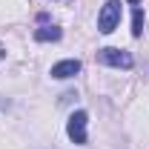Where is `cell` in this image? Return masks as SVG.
Returning a JSON list of instances; mask_svg holds the SVG:
<instances>
[{
	"label": "cell",
	"instance_id": "cell-2",
	"mask_svg": "<svg viewBox=\"0 0 149 149\" xmlns=\"http://www.w3.org/2000/svg\"><path fill=\"white\" fill-rule=\"evenodd\" d=\"M97 60L106 63V66H118V69H132V55L123 52V49H115V46H106V49H97Z\"/></svg>",
	"mask_w": 149,
	"mask_h": 149
},
{
	"label": "cell",
	"instance_id": "cell-4",
	"mask_svg": "<svg viewBox=\"0 0 149 149\" xmlns=\"http://www.w3.org/2000/svg\"><path fill=\"white\" fill-rule=\"evenodd\" d=\"M77 72H80V60H60V63L52 66V77H57V80L74 77Z\"/></svg>",
	"mask_w": 149,
	"mask_h": 149
},
{
	"label": "cell",
	"instance_id": "cell-1",
	"mask_svg": "<svg viewBox=\"0 0 149 149\" xmlns=\"http://www.w3.org/2000/svg\"><path fill=\"white\" fill-rule=\"evenodd\" d=\"M118 23H120V0H106L100 15H97V32L109 35L118 29Z\"/></svg>",
	"mask_w": 149,
	"mask_h": 149
},
{
	"label": "cell",
	"instance_id": "cell-6",
	"mask_svg": "<svg viewBox=\"0 0 149 149\" xmlns=\"http://www.w3.org/2000/svg\"><path fill=\"white\" fill-rule=\"evenodd\" d=\"M132 35H135V37L143 35V9H141L138 3L132 6Z\"/></svg>",
	"mask_w": 149,
	"mask_h": 149
},
{
	"label": "cell",
	"instance_id": "cell-7",
	"mask_svg": "<svg viewBox=\"0 0 149 149\" xmlns=\"http://www.w3.org/2000/svg\"><path fill=\"white\" fill-rule=\"evenodd\" d=\"M3 55H6V52H3V46H0V60H3Z\"/></svg>",
	"mask_w": 149,
	"mask_h": 149
},
{
	"label": "cell",
	"instance_id": "cell-3",
	"mask_svg": "<svg viewBox=\"0 0 149 149\" xmlns=\"http://www.w3.org/2000/svg\"><path fill=\"white\" fill-rule=\"evenodd\" d=\"M86 120H89V115L83 109H77V112H72V118H69V123H66V132H69V138H72L77 146L86 143Z\"/></svg>",
	"mask_w": 149,
	"mask_h": 149
},
{
	"label": "cell",
	"instance_id": "cell-5",
	"mask_svg": "<svg viewBox=\"0 0 149 149\" xmlns=\"http://www.w3.org/2000/svg\"><path fill=\"white\" fill-rule=\"evenodd\" d=\"M60 29L57 26H43V29H37L35 32V40H40V43H49V40H60Z\"/></svg>",
	"mask_w": 149,
	"mask_h": 149
}]
</instances>
